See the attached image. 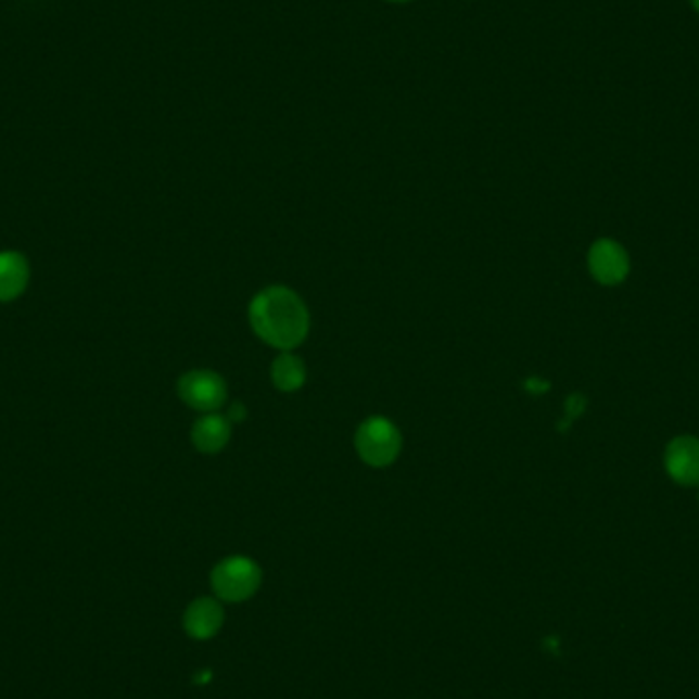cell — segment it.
Wrapping results in <instances>:
<instances>
[{
    "label": "cell",
    "mask_w": 699,
    "mask_h": 699,
    "mask_svg": "<svg viewBox=\"0 0 699 699\" xmlns=\"http://www.w3.org/2000/svg\"><path fill=\"white\" fill-rule=\"evenodd\" d=\"M250 328L264 344L291 352L298 348L312 328V319L303 298L289 287L272 284L256 293L247 307Z\"/></svg>",
    "instance_id": "obj_1"
},
{
    "label": "cell",
    "mask_w": 699,
    "mask_h": 699,
    "mask_svg": "<svg viewBox=\"0 0 699 699\" xmlns=\"http://www.w3.org/2000/svg\"><path fill=\"white\" fill-rule=\"evenodd\" d=\"M354 448L370 469H386L402 455V432L393 421L383 416H372L358 425Z\"/></svg>",
    "instance_id": "obj_2"
},
{
    "label": "cell",
    "mask_w": 699,
    "mask_h": 699,
    "mask_svg": "<svg viewBox=\"0 0 699 699\" xmlns=\"http://www.w3.org/2000/svg\"><path fill=\"white\" fill-rule=\"evenodd\" d=\"M176 391L180 402L201 414L219 411L228 403L226 379L209 368H194L185 372L176 383Z\"/></svg>",
    "instance_id": "obj_3"
},
{
    "label": "cell",
    "mask_w": 699,
    "mask_h": 699,
    "mask_svg": "<svg viewBox=\"0 0 699 699\" xmlns=\"http://www.w3.org/2000/svg\"><path fill=\"white\" fill-rule=\"evenodd\" d=\"M260 579H263L260 569L254 560L245 557H229L215 567L211 583L215 594L221 599L244 601L258 589Z\"/></svg>",
    "instance_id": "obj_4"
},
{
    "label": "cell",
    "mask_w": 699,
    "mask_h": 699,
    "mask_svg": "<svg viewBox=\"0 0 699 699\" xmlns=\"http://www.w3.org/2000/svg\"><path fill=\"white\" fill-rule=\"evenodd\" d=\"M587 266L597 282H601L606 287L620 284L628 277V252L624 250V245L608 240V238H601L589 247Z\"/></svg>",
    "instance_id": "obj_5"
},
{
    "label": "cell",
    "mask_w": 699,
    "mask_h": 699,
    "mask_svg": "<svg viewBox=\"0 0 699 699\" xmlns=\"http://www.w3.org/2000/svg\"><path fill=\"white\" fill-rule=\"evenodd\" d=\"M664 469L677 485H699V437H673L664 450Z\"/></svg>",
    "instance_id": "obj_6"
},
{
    "label": "cell",
    "mask_w": 699,
    "mask_h": 699,
    "mask_svg": "<svg viewBox=\"0 0 699 699\" xmlns=\"http://www.w3.org/2000/svg\"><path fill=\"white\" fill-rule=\"evenodd\" d=\"M231 421L219 411L203 414L194 421L191 430L193 446L201 455H219L226 450L231 440Z\"/></svg>",
    "instance_id": "obj_7"
},
{
    "label": "cell",
    "mask_w": 699,
    "mask_h": 699,
    "mask_svg": "<svg viewBox=\"0 0 699 699\" xmlns=\"http://www.w3.org/2000/svg\"><path fill=\"white\" fill-rule=\"evenodd\" d=\"M29 282V266L18 252H0V301L17 298Z\"/></svg>",
    "instance_id": "obj_8"
},
{
    "label": "cell",
    "mask_w": 699,
    "mask_h": 699,
    "mask_svg": "<svg viewBox=\"0 0 699 699\" xmlns=\"http://www.w3.org/2000/svg\"><path fill=\"white\" fill-rule=\"evenodd\" d=\"M224 612L213 599H196L185 613V628L193 638H211L221 628Z\"/></svg>",
    "instance_id": "obj_9"
},
{
    "label": "cell",
    "mask_w": 699,
    "mask_h": 699,
    "mask_svg": "<svg viewBox=\"0 0 699 699\" xmlns=\"http://www.w3.org/2000/svg\"><path fill=\"white\" fill-rule=\"evenodd\" d=\"M270 379H272V385L282 393H295L307 381V368H305L303 358H298L293 350L280 352L279 356L272 360Z\"/></svg>",
    "instance_id": "obj_10"
},
{
    "label": "cell",
    "mask_w": 699,
    "mask_h": 699,
    "mask_svg": "<svg viewBox=\"0 0 699 699\" xmlns=\"http://www.w3.org/2000/svg\"><path fill=\"white\" fill-rule=\"evenodd\" d=\"M587 407V402L583 395H571L567 403H564V411H567V420L573 421L579 418Z\"/></svg>",
    "instance_id": "obj_11"
},
{
    "label": "cell",
    "mask_w": 699,
    "mask_h": 699,
    "mask_svg": "<svg viewBox=\"0 0 699 699\" xmlns=\"http://www.w3.org/2000/svg\"><path fill=\"white\" fill-rule=\"evenodd\" d=\"M226 418H228L231 423H242V421L247 418V407H245V403H231V405H229V411L226 414Z\"/></svg>",
    "instance_id": "obj_12"
},
{
    "label": "cell",
    "mask_w": 699,
    "mask_h": 699,
    "mask_svg": "<svg viewBox=\"0 0 699 699\" xmlns=\"http://www.w3.org/2000/svg\"><path fill=\"white\" fill-rule=\"evenodd\" d=\"M528 389L530 391H534V393H543V391H546L548 389V383L546 381H541V379H532V381H528Z\"/></svg>",
    "instance_id": "obj_13"
},
{
    "label": "cell",
    "mask_w": 699,
    "mask_h": 699,
    "mask_svg": "<svg viewBox=\"0 0 699 699\" xmlns=\"http://www.w3.org/2000/svg\"><path fill=\"white\" fill-rule=\"evenodd\" d=\"M691 4H694V9L699 13V0H691Z\"/></svg>",
    "instance_id": "obj_14"
},
{
    "label": "cell",
    "mask_w": 699,
    "mask_h": 699,
    "mask_svg": "<svg viewBox=\"0 0 699 699\" xmlns=\"http://www.w3.org/2000/svg\"><path fill=\"white\" fill-rule=\"evenodd\" d=\"M391 2H407V0H391Z\"/></svg>",
    "instance_id": "obj_15"
}]
</instances>
